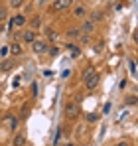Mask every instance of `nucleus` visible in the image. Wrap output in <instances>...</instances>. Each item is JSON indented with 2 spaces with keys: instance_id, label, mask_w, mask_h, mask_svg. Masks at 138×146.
Listing matches in <instances>:
<instances>
[{
  "instance_id": "nucleus-1",
  "label": "nucleus",
  "mask_w": 138,
  "mask_h": 146,
  "mask_svg": "<svg viewBox=\"0 0 138 146\" xmlns=\"http://www.w3.org/2000/svg\"><path fill=\"white\" fill-rule=\"evenodd\" d=\"M32 49H34L38 55H42V53H47L49 44H47L46 40H36V42H32Z\"/></svg>"
},
{
  "instance_id": "nucleus-2",
  "label": "nucleus",
  "mask_w": 138,
  "mask_h": 146,
  "mask_svg": "<svg viewBox=\"0 0 138 146\" xmlns=\"http://www.w3.org/2000/svg\"><path fill=\"white\" fill-rule=\"evenodd\" d=\"M65 117H67L69 121H75V119L79 117V107H77L75 103H67V107H65Z\"/></svg>"
},
{
  "instance_id": "nucleus-3",
  "label": "nucleus",
  "mask_w": 138,
  "mask_h": 146,
  "mask_svg": "<svg viewBox=\"0 0 138 146\" xmlns=\"http://www.w3.org/2000/svg\"><path fill=\"white\" fill-rule=\"evenodd\" d=\"M18 122H20V119H18V117H14V115H6V117L2 119V124H4L6 128H10V130L18 128Z\"/></svg>"
},
{
  "instance_id": "nucleus-4",
  "label": "nucleus",
  "mask_w": 138,
  "mask_h": 146,
  "mask_svg": "<svg viewBox=\"0 0 138 146\" xmlns=\"http://www.w3.org/2000/svg\"><path fill=\"white\" fill-rule=\"evenodd\" d=\"M26 22H28V18H26V14H16L14 18H12V22H10V28H22V26H26Z\"/></svg>"
},
{
  "instance_id": "nucleus-5",
  "label": "nucleus",
  "mask_w": 138,
  "mask_h": 146,
  "mask_svg": "<svg viewBox=\"0 0 138 146\" xmlns=\"http://www.w3.org/2000/svg\"><path fill=\"white\" fill-rule=\"evenodd\" d=\"M99 83H101V77H99L97 73H93L91 77H89V79L85 81V85H87V89H89V91L97 89V87H99Z\"/></svg>"
},
{
  "instance_id": "nucleus-6",
  "label": "nucleus",
  "mask_w": 138,
  "mask_h": 146,
  "mask_svg": "<svg viewBox=\"0 0 138 146\" xmlns=\"http://www.w3.org/2000/svg\"><path fill=\"white\" fill-rule=\"evenodd\" d=\"M71 4H73V0H55L51 8H53L55 12H59V10H67Z\"/></svg>"
},
{
  "instance_id": "nucleus-7",
  "label": "nucleus",
  "mask_w": 138,
  "mask_h": 146,
  "mask_svg": "<svg viewBox=\"0 0 138 146\" xmlns=\"http://www.w3.org/2000/svg\"><path fill=\"white\" fill-rule=\"evenodd\" d=\"M79 30H81V34H93V30H95V22H93V20H85L83 26H81Z\"/></svg>"
},
{
  "instance_id": "nucleus-8",
  "label": "nucleus",
  "mask_w": 138,
  "mask_h": 146,
  "mask_svg": "<svg viewBox=\"0 0 138 146\" xmlns=\"http://www.w3.org/2000/svg\"><path fill=\"white\" fill-rule=\"evenodd\" d=\"M22 40L26 42V44L36 42V30H28V32H24V34H22Z\"/></svg>"
},
{
  "instance_id": "nucleus-9",
  "label": "nucleus",
  "mask_w": 138,
  "mask_h": 146,
  "mask_svg": "<svg viewBox=\"0 0 138 146\" xmlns=\"http://www.w3.org/2000/svg\"><path fill=\"white\" fill-rule=\"evenodd\" d=\"M73 16H75V18H85V16H87L85 6H81V4H79V6H75V8H73Z\"/></svg>"
},
{
  "instance_id": "nucleus-10",
  "label": "nucleus",
  "mask_w": 138,
  "mask_h": 146,
  "mask_svg": "<svg viewBox=\"0 0 138 146\" xmlns=\"http://www.w3.org/2000/svg\"><path fill=\"white\" fill-rule=\"evenodd\" d=\"M67 38L69 40H79V38H81V30H79V28H69Z\"/></svg>"
},
{
  "instance_id": "nucleus-11",
  "label": "nucleus",
  "mask_w": 138,
  "mask_h": 146,
  "mask_svg": "<svg viewBox=\"0 0 138 146\" xmlns=\"http://www.w3.org/2000/svg\"><path fill=\"white\" fill-rule=\"evenodd\" d=\"M12 146H26V134H16L12 140Z\"/></svg>"
},
{
  "instance_id": "nucleus-12",
  "label": "nucleus",
  "mask_w": 138,
  "mask_h": 146,
  "mask_svg": "<svg viewBox=\"0 0 138 146\" xmlns=\"http://www.w3.org/2000/svg\"><path fill=\"white\" fill-rule=\"evenodd\" d=\"M10 53H12V55H20V53H22V46H20L18 42H14V44L10 46Z\"/></svg>"
},
{
  "instance_id": "nucleus-13",
  "label": "nucleus",
  "mask_w": 138,
  "mask_h": 146,
  "mask_svg": "<svg viewBox=\"0 0 138 146\" xmlns=\"http://www.w3.org/2000/svg\"><path fill=\"white\" fill-rule=\"evenodd\" d=\"M12 65H14V59H4L0 63V69L2 71H8V69H12Z\"/></svg>"
},
{
  "instance_id": "nucleus-14",
  "label": "nucleus",
  "mask_w": 138,
  "mask_h": 146,
  "mask_svg": "<svg viewBox=\"0 0 138 146\" xmlns=\"http://www.w3.org/2000/svg\"><path fill=\"white\" fill-rule=\"evenodd\" d=\"M93 73H97V71H95V67H93V65H89V67H87V69L83 71V75H81V79H83V81H87V79L91 77Z\"/></svg>"
},
{
  "instance_id": "nucleus-15",
  "label": "nucleus",
  "mask_w": 138,
  "mask_h": 146,
  "mask_svg": "<svg viewBox=\"0 0 138 146\" xmlns=\"http://www.w3.org/2000/svg\"><path fill=\"white\" fill-rule=\"evenodd\" d=\"M67 48H69V51H71V55H73V57H77V55L81 53V49H79V46H75V44H69Z\"/></svg>"
},
{
  "instance_id": "nucleus-16",
  "label": "nucleus",
  "mask_w": 138,
  "mask_h": 146,
  "mask_svg": "<svg viewBox=\"0 0 138 146\" xmlns=\"http://www.w3.org/2000/svg\"><path fill=\"white\" fill-rule=\"evenodd\" d=\"M30 24H32V30H36V28H38V26L42 24V16H40V14H38V16H34V18H32V22H30Z\"/></svg>"
},
{
  "instance_id": "nucleus-17",
  "label": "nucleus",
  "mask_w": 138,
  "mask_h": 146,
  "mask_svg": "<svg viewBox=\"0 0 138 146\" xmlns=\"http://www.w3.org/2000/svg\"><path fill=\"white\" fill-rule=\"evenodd\" d=\"M99 121V115H97V113H89V115H87V122H97Z\"/></svg>"
},
{
  "instance_id": "nucleus-18",
  "label": "nucleus",
  "mask_w": 138,
  "mask_h": 146,
  "mask_svg": "<svg viewBox=\"0 0 138 146\" xmlns=\"http://www.w3.org/2000/svg\"><path fill=\"white\" fill-rule=\"evenodd\" d=\"M91 20H93V22H99V20H103V14H101V12H93V14H91Z\"/></svg>"
},
{
  "instance_id": "nucleus-19",
  "label": "nucleus",
  "mask_w": 138,
  "mask_h": 146,
  "mask_svg": "<svg viewBox=\"0 0 138 146\" xmlns=\"http://www.w3.org/2000/svg\"><path fill=\"white\" fill-rule=\"evenodd\" d=\"M46 34H47V38H49V40H55V38H57V34H55V32H53L51 28H47Z\"/></svg>"
},
{
  "instance_id": "nucleus-20",
  "label": "nucleus",
  "mask_w": 138,
  "mask_h": 146,
  "mask_svg": "<svg viewBox=\"0 0 138 146\" xmlns=\"http://www.w3.org/2000/svg\"><path fill=\"white\" fill-rule=\"evenodd\" d=\"M124 103H126V105H136V95H130Z\"/></svg>"
},
{
  "instance_id": "nucleus-21",
  "label": "nucleus",
  "mask_w": 138,
  "mask_h": 146,
  "mask_svg": "<svg viewBox=\"0 0 138 146\" xmlns=\"http://www.w3.org/2000/svg\"><path fill=\"white\" fill-rule=\"evenodd\" d=\"M22 4H24V0H10V6H14V8H18Z\"/></svg>"
},
{
  "instance_id": "nucleus-22",
  "label": "nucleus",
  "mask_w": 138,
  "mask_h": 146,
  "mask_svg": "<svg viewBox=\"0 0 138 146\" xmlns=\"http://www.w3.org/2000/svg\"><path fill=\"white\" fill-rule=\"evenodd\" d=\"M2 20H6V8L0 6V22H2Z\"/></svg>"
},
{
  "instance_id": "nucleus-23",
  "label": "nucleus",
  "mask_w": 138,
  "mask_h": 146,
  "mask_svg": "<svg viewBox=\"0 0 138 146\" xmlns=\"http://www.w3.org/2000/svg\"><path fill=\"white\" fill-rule=\"evenodd\" d=\"M103 113H105V115H109V113H111V103H107V105H105V109H103Z\"/></svg>"
},
{
  "instance_id": "nucleus-24",
  "label": "nucleus",
  "mask_w": 138,
  "mask_h": 146,
  "mask_svg": "<svg viewBox=\"0 0 138 146\" xmlns=\"http://www.w3.org/2000/svg\"><path fill=\"white\" fill-rule=\"evenodd\" d=\"M47 51H49L51 55H57V51H59V49H57V48H51V49H47Z\"/></svg>"
},
{
  "instance_id": "nucleus-25",
  "label": "nucleus",
  "mask_w": 138,
  "mask_h": 146,
  "mask_svg": "<svg viewBox=\"0 0 138 146\" xmlns=\"http://www.w3.org/2000/svg\"><path fill=\"white\" fill-rule=\"evenodd\" d=\"M115 146H130V144H128V142H124V140H122V142H118V144H115Z\"/></svg>"
},
{
  "instance_id": "nucleus-26",
  "label": "nucleus",
  "mask_w": 138,
  "mask_h": 146,
  "mask_svg": "<svg viewBox=\"0 0 138 146\" xmlns=\"http://www.w3.org/2000/svg\"><path fill=\"white\" fill-rule=\"evenodd\" d=\"M38 4H40V6H44V4H46V0H38Z\"/></svg>"
},
{
  "instance_id": "nucleus-27",
  "label": "nucleus",
  "mask_w": 138,
  "mask_h": 146,
  "mask_svg": "<svg viewBox=\"0 0 138 146\" xmlns=\"http://www.w3.org/2000/svg\"><path fill=\"white\" fill-rule=\"evenodd\" d=\"M67 146H73V144H67Z\"/></svg>"
}]
</instances>
